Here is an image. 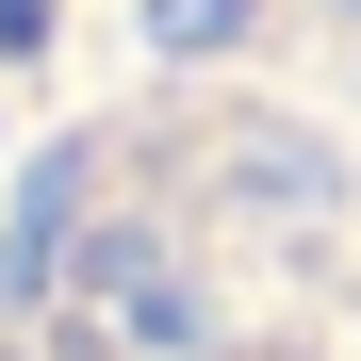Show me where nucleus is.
I'll return each instance as SVG.
<instances>
[{
	"label": "nucleus",
	"instance_id": "f03ea898",
	"mask_svg": "<svg viewBox=\"0 0 361 361\" xmlns=\"http://www.w3.org/2000/svg\"><path fill=\"white\" fill-rule=\"evenodd\" d=\"M345 17H361V0H345Z\"/></svg>",
	"mask_w": 361,
	"mask_h": 361
},
{
	"label": "nucleus",
	"instance_id": "f257e3e1",
	"mask_svg": "<svg viewBox=\"0 0 361 361\" xmlns=\"http://www.w3.org/2000/svg\"><path fill=\"white\" fill-rule=\"evenodd\" d=\"M148 17H164L180 49H230V33H247V0H148Z\"/></svg>",
	"mask_w": 361,
	"mask_h": 361
}]
</instances>
